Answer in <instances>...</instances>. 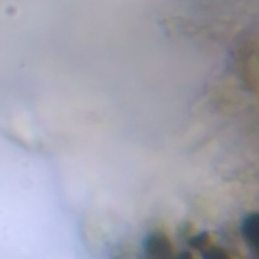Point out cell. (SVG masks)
Masks as SVG:
<instances>
[{"label":"cell","instance_id":"1","mask_svg":"<svg viewBox=\"0 0 259 259\" xmlns=\"http://www.w3.org/2000/svg\"><path fill=\"white\" fill-rule=\"evenodd\" d=\"M143 249L149 257L152 258H168L171 256V245L167 238L162 234L152 233L146 236Z\"/></svg>","mask_w":259,"mask_h":259},{"label":"cell","instance_id":"2","mask_svg":"<svg viewBox=\"0 0 259 259\" xmlns=\"http://www.w3.org/2000/svg\"><path fill=\"white\" fill-rule=\"evenodd\" d=\"M258 227H259V217L256 212H252L244 217L241 225L242 236L244 237L250 251L254 253L255 256H257L258 254V246H259Z\"/></svg>","mask_w":259,"mask_h":259},{"label":"cell","instance_id":"3","mask_svg":"<svg viewBox=\"0 0 259 259\" xmlns=\"http://www.w3.org/2000/svg\"><path fill=\"white\" fill-rule=\"evenodd\" d=\"M202 257L206 259H225L228 257L227 253H225L222 249L219 248H211L203 252Z\"/></svg>","mask_w":259,"mask_h":259},{"label":"cell","instance_id":"4","mask_svg":"<svg viewBox=\"0 0 259 259\" xmlns=\"http://www.w3.org/2000/svg\"><path fill=\"white\" fill-rule=\"evenodd\" d=\"M207 241V235L205 233L199 234L189 240V245L195 248H199L200 246H203Z\"/></svg>","mask_w":259,"mask_h":259}]
</instances>
